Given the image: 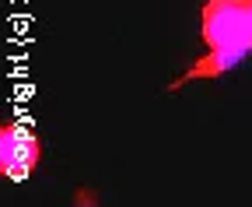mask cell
<instances>
[{
    "label": "cell",
    "mask_w": 252,
    "mask_h": 207,
    "mask_svg": "<svg viewBox=\"0 0 252 207\" xmlns=\"http://www.w3.org/2000/svg\"><path fill=\"white\" fill-rule=\"evenodd\" d=\"M252 53V46L249 42H238V46H220V49H207L200 60L189 67L186 74H179L168 88L175 92V88H182V84H189V81H203V77H220V74H228V70H235L245 56Z\"/></svg>",
    "instance_id": "3957f363"
},
{
    "label": "cell",
    "mask_w": 252,
    "mask_h": 207,
    "mask_svg": "<svg viewBox=\"0 0 252 207\" xmlns=\"http://www.w3.org/2000/svg\"><path fill=\"white\" fill-rule=\"evenodd\" d=\"M200 39L207 49L252 46V0H207L200 11Z\"/></svg>",
    "instance_id": "6da1fadb"
},
{
    "label": "cell",
    "mask_w": 252,
    "mask_h": 207,
    "mask_svg": "<svg viewBox=\"0 0 252 207\" xmlns=\"http://www.w3.org/2000/svg\"><path fill=\"white\" fill-rule=\"evenodd\" d=\"M42 162V140L25 123L7 120L0 127V172L11 183H25Z\"/></svg>",
    "instance_id": "7a4b0ae2"
}]
</instances>
